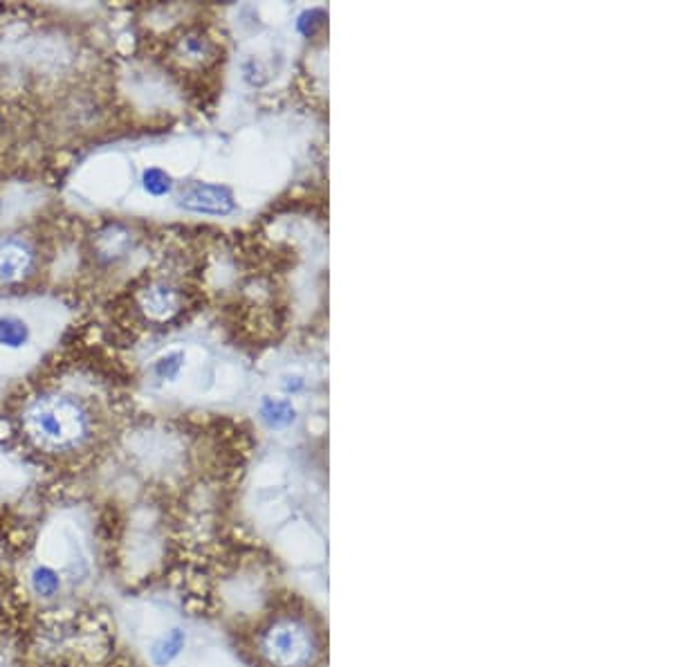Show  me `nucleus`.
Listing matches in <instances>:
<instances>
[{"mask_svg":"<svg viewBox=\"0 0 673 667\" xmlns=\"http://www.w3.org/2000/svg\"><path fill=\"white\" fill-rule=\"evenodd\" d=\"M142 189L153 198L169 196L173 191V180L164 169L149 167L142 171Z\"/></svg>","mask_w":673,"mask_h":667,"instance_id":"9b49d317","label":"nucleus"},{"mask_svg":"<svg viewBox=\"0 0 673 667\" xmlns=\"http://www.w3.org/2000/svg\"><path fill=\"white\" fill-rule=\"evenodd\" d=\"M184 364V353L182 351H167L162 353L158 360L153 362V373L158 380H175L180 376Z\"/></svg>","mask_w":673,"mask_h":667,"instance_id":"f8f14e48","label":"nucleus"},{"mask_svg":"<svg viewBox=\"0 0 673 667\" xmlns=\"http://www.w3.org/2000/svg\"><path fill=\"white\" fill-rule=\"evenodd\" d=\"M27 582H30L32 596L43 602L59 598L63 591L61 573L50 564H36L30 575H27Z\"/></svg>","mask_w":673,"mask_h":667,"instance_id":"0eeeda50","label":"nucleus"},{"mask_svg":"<svg viewBox=\"0 0 673 667\" xmlns=\"http://www.w3.org/2000/svg\"><path fill=\"white\" fill-rule=\"evenodd\" d=\"M178 205L193 214L207 216H227L236 209L234 194L223 185H209V182H196L182 191Z\"/></svg>","mask_w":673,"mask_h":667,"instance_id":"39448f33","label":"nucleus"},{"mask_svg":"<svg viewBox=\"0 0 673 667\" xmlns=\"http://www.w3.org/2000/svg\"><path fill=\"white\" fill-rule=\"evenodd\" d=\"M254 654L263 667H315L324 654L321 632L297 609L267 616L254 632Z\"/></svg>","mask_w":673,"mask_h":667,"instance_id":"f03ea898","label":"nucleus"},{"mask_svg":"<svg viewBox=\"0 0 673 667\" xmlns=\"http://www.w3.org/2000/svg\"><path fill=\"white\" fill-rule=\"evenodd\" d=\"M294 411L292 402L290 400H283V398H265L261 402V418L265 420L267 425L272 429H281V427H288L292 425L294 420Z\"/></svg>","mask_w":673,"mask_h":667,"instance_id":"9d476101","label":"nucleus"},{"mask_svg":"<svg viewBox=\"0 0 673 667\" xmlns=\"http://www.w3.org/2000/svg\"><path fill=\"white\" fill-rule=\"evenodd\" d=\"M135 306L151 324H169L184 310V292L167 279H151L135 292Z\"/></svg>","mask_w":673,"mask_h":667,"instance_id":"20e7f679","label":"nucleus"},{"mask_svg":"<svg viewBox=\"0 0 673 667\" xmlns=\"http://www.w3.org/2000/svg\"><path fill=\"white\" fill-rule=\"evenodd\" d=\"M32 340V331L27 322L16 315H0V346L18 351Z\"/></svg>","mask_w":673,"mask_h":667,"instance_id":"1a4fd4ad","label":"nucleus"},{"mask_svg":"<svg viewBox=\"0 0 673 667\" xmlns=\"http://www.w3.org/2000/svg\"><path fill=\"white\" fill-rule=\"evenodd\" d=\"M18 432L36 454L50 461H79L99 441V416L92 402L70 389H41L18 411Z\"/></svg>","mask_w":673,"mask_h":667,"instance_id":"f257e3e1","label":"nucleus"},{"mask_svg":"<svg viewBox=\"0 0 673 667\" xmlns=\"http://www.w3.org/2000/svg\"><path fill=\"white\" fill-rule=\"evenodd\" d=\"M184 650H187V632L182 627H171L151 641L149 661L153 667H171Z\"/></svg>","mask_w":673,"mask_h":667,"instance_id":"423d86ee","label":"nucleus"},{"mask_svg":"<svg viewBox=\"0 0 673 667\" xmlns=\"http://www.w3.org/2000/svg\"><path fill=\"white\" fill-rule=\"evenodd\" d=\"M39 268V250L21 234L0 236V288H18Z\"/></svg>","mask_w":673,"mask_h":667,"instance_id":"7ed1b4c3","label":"nucleus"},{"mask_svg":"<svg viewBox=\"0 0 673 667\" xmlns=\"http://www.w3.org/2000/svg\"><path fill=\"white\" fill-rule=\"evenodd\" d=\"M3 620H5V602L0 598V627H3Z\"/></svg>","mask_w":673,"mask_h":667,"instance_id":"ddd939ff","label":"nucleus"},{"mask_svg":"<svg viewBox=\"0 0 673 667\" xmlns=\"http://www.w3.org/2000/svg\"><path fill=\"white\" fill-rule=\"evenodd\" d=\"M131 248V234H128L122 225H110L104 232L99 234L97 245V257L104 261H115Z\"/></svg>","mask_w":673,"mask_h":667,"instance_id":"6e6552de","label":"nucleus"}]
</instances>
